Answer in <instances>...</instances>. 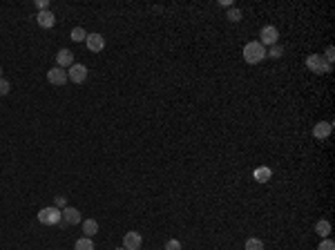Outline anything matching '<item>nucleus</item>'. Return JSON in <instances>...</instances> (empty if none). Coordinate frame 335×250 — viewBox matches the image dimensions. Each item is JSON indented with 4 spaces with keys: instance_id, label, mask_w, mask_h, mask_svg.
<instances>
[{
    "instance_id": "f257e3e1",
    "label": "nucleus",
    "mask_w": 335,
    "mask_h": 250,
    "mask_svg": "<svg viewBox=\"0 0 335 250\" xmlns=\"http://www.w3.org/2000/svg\"><path fill=\"white\" fill-rule=\"evenodd\" d=\"M266 58V47H264L259 40H251V43L244 45V60L248 65H257Z\"/></svg>"
},
{
    "instance_id": "f03ea898",
    "label": "nucleus",
    "mask_w": 335,
    "mask_h": 250,
    "mask_svg": "<svg viewBox=\"0 0 335 250\" xmlns=\"http://www.w3.org/2000/svg\"><path fill=\"white\" fill-rule=\"evenodd\" d=\"M36 219L41 221L42 226H61V221H63V214H61V210H58L56 206H49V208H42V210H38Z\"/></svg>"
},
{
    "instance_id": "7ed1b4c3",
    "label": "nucleus",
    "mask_w": 335,
    "mask_h": 250,
    "mask_svg": "<svg viewBox=\"0 0 335 250\" xmlns=\"http://www.w3.org/2000/svg\"><path fill=\"white\" fill-rule=\"evenodd\" d=\"M306 67L311 72H315V74H329L331 69H333V65L326 63L322 54H311L309 58H306Z\"/></svg>"
},
{
    "instance_id": "20e7f679",
    "label": "nucleus",
    "mask_w": 335,
    "mask_h": 250,
    "mask_svg": "<svg viewBox=\"0 0 335 250\" xmlns=\"http://www.w3.org/2000/svg\"><path fill=\"white\" fill-rule=\"evenodd\" d=\"M277 40H279L277 27H272V25L262 27V32H259V43H262L264 47H272V45H277Z\"/></svg>"
},
{
    "instance_id": "39448f33",
    "label": "nucleus",
    "mask_w": 335,
    "mask_h": 250,
    "mask_svg": "<svg viewBox=\"0 0 335 250\" xmlns=\"http://www.w3.org/2000/svg\"><path fill=\"white\" fill-rule=\"evenodd\" d=\"M87 74H89V72H87V67H85V65L74 63L72 67H69V72H67V78L79 85V83H85V80H87Z\"/></svg>"
},
{
    "instance_id": "423d86ee",
    "label": "nucleus",
    "mask_w": 335,
    "mask_h": 250,
    "mask_svg": "<svg viewBox=\"0 0 335 250\" xmlns=\"http://www.w3.org/2000/svg\"><path fill=\"white\" fill-rule=\"evenodd\" d=\"M141 246H143L141 232H136V230L126 232V237H123V248L126 250H141Z\"/></svg>"
},
{
    "instance_id": "0eeeda50",
    "label": "nucleus",
    "mask_w": 335,
    "mask_h": 250,
    "mask_svg": "<svg viewBox=\"0 0 335 250\" xmlns=\"http://www.w3.org/2000/svg\"><path fill=\"white\" fill-rule=\"evenodd\" d=\"M61 214H63V224L65 226H76V224H81V221H83V217H81V212H79V208L67 206V208H63V210H61Z\"/></svg>"
},
{
    "instance_id": "6e6552de",
    "label": "nucleus",
    "mask_w": 335,
    "mask_h": 250,
    "mask_svg": "<svg viewBox=\"0 0 335 250\" xmlns=\"http://www.w3.org/2000/svg\"><path fill=\"white\" fill-rule=\"evenodd\" d=\"M85 45H87L89 52H94V54L103 52V49H105V38H103V34H87V38H85Z\"/></svg>"
},
{
    "instance_id": "1a4fd4ad",
    "label": "nucleus",
    "mask_w": 335,
    "mask_h": 250,
    "mask_svg": "<svg viewBox=\"0 0 335 250\" xmlns=\"http://www.w3.org/2000/svg\"><path fill=\"white\" fill-rule=\"evenodd\" d=\"M47 80L52 83V85H56V87H61V85H65L67 83V72H65L63 67H52L47 72Z\"/></svg>"
},
{
    "instance_id": "9d476101",
    "label": "nucleus",
    "mask_w": 335,
    "mask_h": 250,
    "mask_svg": "<svg viewBox=\"0 0 335 250\" xmlns=\"http://www.w3.org/2000/svg\"><path fill=\"white\" fill-rule=\"evenodd\" d=\"M331 132H333V123H331V121H319V123H315L313 136L317 138V141H324V138H329Z\"/></svg>"
},
{
    "instance_id": "9b49d317",
    "label": "nucleus",
    "mask_w": 335,
    "mask_h": 250,
    "mask_svg": "<svg viewBox=\"0 0 335 250\" xmlns=\"http://www.w3.org/2000/svg\"><path fill=\"white\" fill-rule=\"evenodd\" d=\"M36 22L42 27V29H52L56 25V16H54L52 11H38L36 14Z\"/></svg>"
},
{
    "instance_id": "f8f14e48",
    "label": "nucleus",
    "mask_w": 335,
    "mask_h": 250,
    "mask_svg": "<svg viewBox=\"0 0 335 250\" xmlns=\"http://www.w3.org/2000/svg\"><path fill=\"white\" fill-rule=\"evenodd\" d=\"M74 65V54L69 52V49H61V52L56 54V67H72Z\"/></svg>"
},
{
    "instance_id": "ddd939ff",
    "label": "nucleus",
    "mask_w": 335,
    "mask_h": 250,
    "mask_svg": "<svg viewBox=\"0 0 335 250\" xmlns=\"http://www.w3.org/2000/svg\"><path fill=\"white\" fill-rule=\"evenodd\" d=\"M83 224V234L85 237H94L96 232H99V221L96 219H85V221H81Z\"/></svg>"
},
{
    "instance_id": "4468645a",
    "label": "nucleus",
    "mask_w": 335,
    "mask_h": 250,
    "mask_svg": "<svg viewBox=\"0 0 335 250\" xmlns=\"http://www.w3.org/2000/svg\"><path fill=\"white\" fill-rule=\"evenodd\" d=\"M252 176H255V181L266 183L268 179L272 176V170H271V168H266V165H262V168H257V170L252 172Z\"/></svg>"
},
{
    "instance_id": "2eb2a0df",
    "label": "nucleus",
    "mask_w": 335,
    "mask_h": 250,
    "mask_svg": "<svg viewBox=\"0 0 335 250\" xmlns=\"http://www.w3.org/2000/svg\"><path fill=\"white\" fill-rule=\"evenodd\" d=\"M315 232H317L319 237H329L331 234V224L326 221V219H319L317 224H315Z\"/></svg>"
},
{
    "instance_id": "dca6fc26",
    "label": "nucleus",
    "mask_w": 335,
    "mask_h": 250,
    "mask_svg": "<svg viewBox=\"0 0 335 250\" xmlns=\"http://www.w3.org/2000/svg\"><path fill=\"white\" fill-rule=\"evenodd\" d=\"M74 250H94V241H92V237H81V239L74 244Z\"/></svg>"
},
{
    "instance_id": "f3484780",
    "label": "nucleus",
    "mask_w": 335,
    "mask_h": 250,
    "mask_svg": "<svg viewBox=\"0 0 335 250\" xmlns=\"http://www.w3.org/2000/svg\"><path fill=\"white\" fill-rule=\"evenodd\" d=\"M69 38H72L74 43H83L85 38H87V32H85L83 27H74L72 34H69Z\"/></svg>"
},
{
    "instance_id": "a211bd4d",
    "label": "nucleus",
    "mask_w": 335,
    "mask_h": 250,
    "mask_svg": "<svg viewBox=\"0 0 335 250\" xmlns=\"http://www.w3.org/2000/svg\"><path fill=\"white\" fill-rule=\"evenodd\" d=\"M246 250H264V241L257 239V237H251L246 241Z\"/></svg>"
},
{
    "instance_id": "6ab92c4d",
    "label": "nucleus",
    "mask_w": 335,
    "mask_h": 250,
    "mask_svg": "<svg viewBox=\"0 0 335 250\" xmlns=\"http://www.w3.org/2000/svg\"><path fill=\"white\" fill-rule=\"evenodd\" d=\"M282 54H284V47L282 45H272L271 49H266V56H271V58H282Z\"/></svg>"
},
{
    "instance_id": "aec40b11",
    "label": "nucleus",
    "mask_w": 335,
    "mask_h": 250,
    "mask_svg": "<svg viewBox=\"0 0 335 250\" xmlns=\"http://www.w3.org/2000/svg\"><path fill=\"white\" fill-rule=\"evenodd\" d=\"M226 18H228L230 22H239L241 20V11L237 9V7H230V9H228V14H226Z\"/></svg>"
},
{
    "instance_id": "412c9836",
    "label": "nucleus",
    "mask_w": 335,
    "mask_h": 250,
    "mask_svg": "<svg viewBox=\"0 0 335 250\" xmlns=\"http://www.w3.org/2000/svg\"><path fill=\"white\" fill-rule=\"evenodd\" d=\"M163 250H181V241L179 239H168L166 246H163Z\"/></svg>"
},
{
    "instance_id": "4be33fe9",
    "label": "nucleus",
    "mask_w": 335,
    "mask_h": 250,
    "mask_svg": "<svg viewBox=\"0 0 335 250\" xmlns=\"http://www.w3.org/2000/svg\"><path fill=\"white\" fill-rule=\"evenodd\" d=\"M9 90H11V85H9V80H5V78H0V96H7V94H9Z\"/></svg>"
},
{
    "instance_id": "5701e85b",
    "label": "nucleus",
    "mask_w": 335,
    "mask_h": 250,
    "mask_svg": "<svg viewBox=\"0 0 335 250\" xmlns=\"http://www.w3.org/2000/svg\"><path fill=\"white\" fill-rule=\"evenodd\" d=\"M333 58H335V49L333 47H326V54H324V60L329 65H333Z\"/></svg>"
},
{
    "instance_id": "b1692460",
    "label": "nucleus",
    "mask_w": 335,
    "mask_h": 250,
    "mask_svg": "<svg viewBox=\"0 0 335 250\" xmlns=\"http://www.w3.org/2000/svg\"><path fill=\"white\" fill-rule=\"evenodd\" d=\"M36 9L38 11H49V0H36Z\"/></svg>"
},
{
    "instance_id": "393cba45",
    "label": "nucleus",
    "mask_w": 335,
    "mask_h": 250,
    "mask_svg": "<svg viewBox=\"0 0 335 250\" xmlns=\"http://www.w3.org/2000/svg\"><path fill=\"white\" fill-rule=\"evenodd\" d=\"M317 250H335V244L331 239H324L322 244H319V248Z\"/></svg>"
},
{
    "instance_id": "a878e982",
    "label": "nucleus",
    "mask_w": 335,
    "mask_h": 250,
    "mask_svg": "<svg viewBox=\"0 0 335 250\" xmlns=\"http://www.w3.org/2000/svg\"><path fill=\"white\" fill-rule=\"evenodd\" d=\"M56 208H58V210L67 208V199H65V197H56Z\"/></svg>"
},
{
    "instance_id": "bb28decb",
    "label": "nucleus",
    "mask_w": 335,
    "mask_h": 250,
    "mask_svg": "<svg viewBox=\"0 0 335 250\" xmlns=\"http://www.w3.org/2000/svg\"><path fill=\"white\" fill-rule=\"evenodd\" d=\"M114 250H126V248H123V246H121V248H114Z\"/></svg>"
},
{
    "instance_id": "cd10ccee",
    "label": "nucleus",
    "mask_w": 335,
    "mask_h": 250,
    "mask_svg": "<svg viewBox=\"0 0 335 250\" xmlns=\"http://www.w3.org/2000/svg\"><path fill=\"white\" fill-rule=\"evenodd\" d=\"M0 74H2V67H0ZM0 78H2V76H0Z\"/></svg>"
}]
</instances>
